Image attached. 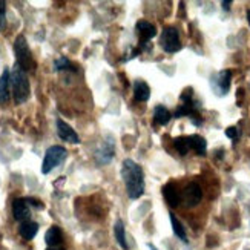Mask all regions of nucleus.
Here are the masks:
<instances>
[{"label":"nucleus","instance_id":"nucleus-1","mask_svg":"<svg viewBox=\"0 0 250 250\" xmlns=\"http://www.w3.org/2000/svg\"><path fill=\"white\" fill-rule=\"evenodd\" d=\"M122 178L125 181L127 197L137 200L145 193V173L134 160L126 158L122 165Z\"/></svg>","mask_w":250,"mask_h":250},{"label":"nucleus","instance_id":"nucleus-2","mask_svg":"<svg viewBox=\"0 0 250 250\" xmlns=\"http://www.w3.org/2000/svg\"><path fill=\"white\" fill-rule=\"evenodd\" d=\"M11 88H13L16 104H21L29 99L31 88H29L28 75L20 66H17V64L14 66L13 72H11Z\"/></svg>","mask_w":250,"mask_h":250},{"label":"nucleus","instance_id":"nucleus-3","mask_svg":"<svg viewBox=\"0 0 250 250\" xmlns=\"http://www.w3.org/2000/svg\"><path fill=\"white\" fill-rule=\"evenodd\" d=\"M14 54H16V64L20 66L25 72L32 71L36 68V62L32 59L31 49L28 46V42L23 36H19L14 42Z\"/></svg>","mask_w":250,"mask_h":250},{"label":"nucleus","instance_id":"nucleus-4","mask_svg":"<svg viewBox=\"0 0 250 250\" xmlns=\"http://www.w3.org/2000/svg\"><path fill=\"white\" fill-rule=\"evenodd\" d=\"M68 152L63 146H51L45 152V158L42 163V173H49L52 169L59 167L62 163L66 160Z\"/></svg>","mask_w":250,"mask_h":250},{"label":"nucleus","instance_id":"nucleus-5","mask_svg":"<svg viewBox=\"0 0 250 250\" xmlns=\"http://www.w3.org/2000/svg\"><path fill=\"white\" fill-rule=\"evenodd\" d=\"M160 46L165 52L173 54L181 49V42H180V34L175 26H166L163 29L160 36Z\"/></svg>","mask_w":250,"mask_h":250},{"label":"nucleus","instance_id":"nucleus-6","mask_svg":"<svg viewBox=\"0 0 250 250\" xmlns=\"http://www.w3.org/2000/svg\"><path fill=\"white\" fill-rule=\"evenodd\" d=\"M232 83V72L229 69H223L218 74H213L210 77V86L216 95H226L230 89Z\"/></svg>","mask_w":250,"mask_h":250},{"label":"nucleus","instance_id":"nucleus-7","mask_svg":"<svg viewBox=\"0 0 250 250\" xmlns=\"http://www.w3.org/2000/svg\"><path fill=\"white\" fill-rule=\"evenodd\" d=\"M203 198V190L197 183H189L181 192V201L186 208H195Z\"/></svg>","mask_w":250,"mask_h":250},{"label":"nucleus","instance_id":"nucleus-8","mask_svg":"<svg viewBox=\"0 0 250 250\" xmlns=\"http://www.w3.org/2000/svg\"><path fill=\"white\" fill-rule=\"evenodd\" d=\"M114 154H115V147H114V141L112 138L109 137L107 140H104L103 143L99 146V149L95 150V161H97V165H100V166H104L107 165V163H111L112 158H114Z\"/></svg>","mask_w":250,"mask_h":250},{"label":"nucleus","instance_id":"nucleus-9","mask_svg":"<svg viewBox=\"0 0 250 250\" xmlns=\"http://www.w3.org/2000/svg\"><path fill=\"white\" fill-rule=\"evenodd\" d=\"M13 215L19 223L29 221L31 218V204L28 198H16L13 201Z\"/></svg>","mask_w":250,"mask_h":250},{"label":"nucleus","instance_id":"nucleus-10","mask_svg":"<svg viewBox=\"0 0 250 250\" xmlns=\"http://www.w3.org/2000/svg\"><path fill=\"white\" fill-rule=\"evenodd\" d=\"M56 125H57V134L63 141H68V143H72V145L80 143V138H79L77 132H75L68 123H64L63 120L59 118V120L56 122Z\"/></svg>","mask_w":250,"mask_h":250},{"label":"nucleus","instance_id":"nucleus-11","mask_svg":"<svg viewBox=\"0 0 250 250\" xmlns=\"http://www.w3.org/2000/svg\"><path fill=\"white\" fill-rule=\"evenodd\" d=\"M163 197H165L166 203L170 208H178L181 203V193L175 183H167L166 186L163 188Z\"/></svg>","mask_w":250,"mask_h":250},{"label":"nucleus","instance_id":"nucleus-12","mask_svg":"<svg viewBox=\"0 0 250 250\" xmlns=\"http://www.w3.org/2000/svg\"><path fill=\"white\" fill-rule=\"evenodd\" d=\"M137 32H138V36H140V43H149L152 39L155 37L157 34V29L155 26L150 23V21L147 20H140L137 21Z\"/></svg>","mask_w":250,"mask_h":250},{"label":"nucleus","instance_id":"nucleus-13","mask_svg":"<svg viewBox=\"0 0 250 250\" xmlns=\"http://www.w3.org/2000/svg\"><path fill=\"white\" fill-rule=\"evenodd\" d=\"M9 88H11V72L5 69L0 75V104H5L9 100Z\"/></svg>","mask_w":250,"mask_h":250},{"label":"nucleus","instance_id":"nucleus-14","mask_svg":"<svg viewBox=\"0 0 250 250\" xmlns=\"http://www.w3.org/2000/svg\"><path fill=\"white\" fill-rule=\"evenodd\" d=\"M39 232V224L36 221H25V223H20V227H19V233L20 236L23 238L26 241H31L32 238H34Z\"/></svg>","mask_w":250,"mask_h":250},{"label":"nucleus","instance_id":"nucleus-15","mask_svg":"<svg viewBox=\"0 0 250 250\" xmlns=\"http://www.w3.org/2000/svg\"><path fill=\"white\" fill-rule=\"evenodd\" d=\"M134 97L137 102H147L150 97L149 84L143 80H135L134 82Z\"/></svg>","mask_w":250,"mask_h":250},{"label":"nucleus","instance_id":"nucleus-16","mask_svg":"<svg viewBox=\"0 0 250 250\" xmlns=\"http://www.w3.org/2000/svg\"><path fill=\"white\" fill-rule=\"evenodd\" d=\"M45 241L49 247H57L63 243V232L59 226H52L45 235Z\"/></svg>","mask_w":250,"mask_h":250},{"label":"nucleus","instance_id":"nucleus-17","mask_svg":"<svg viewBox=\"0 0 250 250\" xmlns=\"http://www.w3.org/2000/svg\"><path fill=\"white\" fill-rule=\"evenodd\" d=\"M189 145H190V149L197 152L198 155H206V149H208V141H206L204 137L201 135H189Z\"/></svg>","mask_w":250,"mask_h":250},{"label":"nucleus","instance_id":"nucleus-18","mask_svg":"<svg viewBox=\"0 0 250 250\" xmlns=\"http://www.w3.org/2000/svg\"><path fill=\"white\" fill-rule=\"evenodd\" d=\"M172 118V114L169 112L167 107H165L163 104H158L155 106L154 109V122L157 125H161V126H166Z\"/></svg>","mask_w":250,"mask_h":250},{"label":"nucleus","instance_id":"nucleus-19","mask_svg":"<svg viewBox=\"0 0 250 250\" xmlns=\"http://www.w3.org/2000/svg\"><path fill=\"white\" fill-rule=\"evenodd\" d=\"M114 233H115V240L120 244L122 249L127 250V241H126V233H125V224L122 220H118L114 226Z\"/></svg>","mask_w":250,"mask_h":250},{"label":"nucleus","instance_id":"nucleus-20","mask_svg":"<svg viewBox=\"0 0 250 250\" xmlns=\"http://www.w3.org/2000/svg\"><path fill=\"white\" fill-rule=\"evenodd\" d=\"M169 216H170V224H172L173 233H175L181 241L188 243V235H186V230H184L183 224L180 223V220L175 216V213H169Z\"/></svg>","mask_w":250,"mask_h":250},{"label":"nucleus","instance_id":"nucleus-21","mask_svg":"<svg viewBox=\"0 0 250 250\" xmlns=\"http://www.w3.org/2000/svg\"><path fill=\"white\" fill-rule=\"evenodd\" d=\"M54 71H77V66L64 56L54 60Z\"/></svg>","mask_w":250,"mask_h":250},{"label":"nucleus","instance_id":"nucleus-22","mask_svg":"<svg viewBox=\"0 0 250 250\" xmlns=\"http://www.w3.org/2000/svg\"><path fill=\"white\" fill-rule=\"evenodd\" d=\"M173 147H175V150L181 157L188 155V152L190 150L189 137H177L175 140H173Z\"/></svg>","mask_w":250,"mask_h":250},{"label":"nucleus","instance_id":"nucleus-23","mask_svg":"<svg viewBox=\"0 0 250 250\" xmlns=\"http://www.w3.org/2000/svg\"><path fill=\"white\" fill-rule=\"evenodd\" d=\"M6 28V3L0 0V29Z\"/></svg>","mask_w":250,"mask_h":250},{"label":"nucleus","instance_id":"nucleus-24","mask_svg":"<svg viewBox=\"0 0 250 250\" xmlns=\"http://www.w3.org/2000/svg\"><path fill=\"white\" fill-rule=\"evenodd\" d=\"M226 135L229 137L230 140L236 141L238 137H240V132H238V129H236L235 126H230V127H227V129H226Z\"/></svg>","mask_w":250,"mask_h":250},{"label":"nucleus","instance_id":"nucleus-25","mask_svg":"<svg viewBox=\"0 0 250 250\" xmlns=\"http://www.w3.org/2000/svg\"><path fill=\"white\" fill-rule=\"evenodd\" d=\"M221 5H223V8H224L226 11H229V9H230L232 2H227V0H224V2H221Z\"/></svg>","mask_w":250,"mask_h":250},{"label":"nucleus","instance_id":"nucleus-26","mask_svg":"<svg viewBox=\"0 0 250 250\" xmlns=\"http://www.w3.org/2000/svg\"><path fill=\"white\" fill-rule=\"evenodd\" d=\"M147 247H149L150 250H158L157 247H154V246H152V244H147Z\"/></svg>","mask_w":250,"mask_h":250},{"label":"nucleus","instance_id":"nucleus-27","mask_svg":"<svg viewBox=\"0 0 250 250\" xmlns=\"http://www.w3.org/2000/svg\"><path fill=\"white\" fill-rule=\"evenodd\" d=\"M247 21H249V25H250V9L247 11Z\"/></svg>","mask_w":250,"mask_h":250},{"label":"nucleus","instance_id":"nucleus-28","mask_svg":"<svg viewBox=\"0 0 250 250\" xmlns=\"http://www.w3.org/2000/svg\"><path fill=\"white\" fill-rule=\"evenodd\" d=\"M46 250H64V249H57V247H49V249H46Z\"/></svg>","mask_w":250,"mask_h":250}]
</instances>
